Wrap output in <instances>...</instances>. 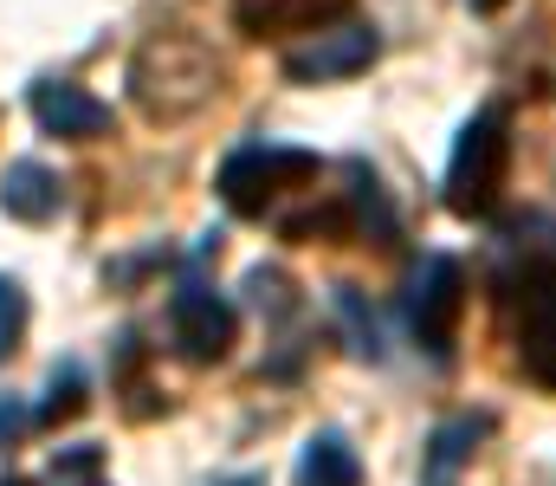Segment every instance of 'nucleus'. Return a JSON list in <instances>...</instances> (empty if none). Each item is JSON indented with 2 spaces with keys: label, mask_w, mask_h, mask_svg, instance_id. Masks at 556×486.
Here are the masks:
<instances>
[{
  "label": "nucleus",
  "mask_w": 556,
  "mask_h": 486,
  "mask_svg": "<svg viewBox=\"0 0 556 486\" xmlns=\"http://www.w3.org/2000/svg\"><path fill=\"white\" fill-rule=\"evenodd\" d=\"M214 91H220V65L188 33H155L137 52V65H130V98H137L142 117H155V124L194 117Z\"/></svg>",
  "instance_id": "obj_1"
},
{
  "label": "nucleus",
  "mask_w": 556,
  "mask_h": 486,
  "mask_svg": "<svg viewBox=\"0 0 556 486\" xmlns=\"http://www.w3.org/2000/svg\"><path fill=\"white\" fill-rule=\"evenodd\" d=\"M505 175H511V124L505 111H479L446 162V208L459 221H485L505 201Z\"/></svg>",
  "instance_id": "obj_2"
},
{
  "label": "nucleus",
  "mask_w": 556,
  "mask_h": 486,
  "mask_svg": "<svg viewBox=\"0 0 556 486\" xmlns=\"http://www.w3.org/2000/svg\"><path fill=\"white\" fill-rule=\"evenodd\" d=\"M317 169H324V162L311 157V150H285V144L240 150V157H227V169H220V201H227L233 214L260 221V214H266L273 201H285L291 188H311Z\"/></svg>",
  "instance_id": "obj_3"
},
{
  "label": "nucleus",
  "mask_w": 556,
  "mask_h": 486,
  "mask_svg": "<svg viewBox=\"0 0 556 486\" xmlns=\"http://www.w3.org/2000/svg\"><path fill=\"white\" fill-rule=\"evenodd\" d=\"M511 306H518V363H525V376L556 389V266L551 260L518 273Z\"/></svg>",
  "instance_id": "obj_4"
},
{
  "label": "nucleus",
  "mask_w": 556,
  "mask_h": 486,
  "mask_svg": "<svg viewBox=\"0 0 556 486\" xmlns=\"http://www.w3.org/2000/svg\"><path fill=\"white\" fill-rule=\"evenodd\" d=\"M408 319H415V337L427 344V357H446V350H453L459 319H466V273H459V260L433 253V260L420 266Z\"/></svg>",
  "instance_id": "obj_5"
},
{
  "label": "nucleus",
  "mask_w": 556,
  "mask_h": 486,
  "mask_svg": "<svg viewBox=\"0 0 556 486\" xmlns=\"http://www.w3.org/2000/svg\"><path fill=\"white\" fill-rule=\"evenodd\" d=\"M376 52H382L376 26H337V33H324V26H317L304 46H291V52H285V78H298V85L356 78V72H369V65H376Z\"/></svg>",
  "instance_id": "obj_6"
},
{
  "label": "nucleus",
  "mask_w": 556,
  "mask_h": 486,
  "mask_svg": "<svg viewBox=\"0 0 556 486\" xmlns=\"http://www.w3.org/2000/svg\"><path fill=\"white\" fill-rule=\"evenodd\" d=\"M168 324H175V344H181V357L188 363H220L227 350H233V306L220 299V292H207V286H181L175 299H168Z\"/></svg>",
  "instance_id": "obj_7"
},
{
  "label": "nucleus",
  "mask_w": 556,
  "mask_h": 486,
  "mask_svg": "<svg viewBox=\"0 0 556 486\" xmlns=\"http://www.w3.org/2000/svg\"><path fill=\"white\" fill-rule=\"evenodd\" d=\"M33 117H39V130L65 137V144H98L111 130V104L91 98L85 85H65V78L33 85Z\"/></svg>",
  "instance_id": "obj_8"
},
{
  "label": "nucleus",
  "mask_w": 556,
  "mask_h": 486,
  "mask_svg": "<svg viewBox=\"0 0 556 486\" xmlns=\"http://www.w3.org/2000/svg\"><path fill=\"white\" fill-rule=\"evenodd\" d=\"M350 7L356 0H233V20L247 39H278V33H317Z\"/></svg>",
  "instance_id": "obj_9"
},
{
  "label": "nucleus",
  "mask_w": 556,
  "mask_h": 486,
  "mask_svg": "<svg viewBox=\"0 0 556 486\" xmlns=\"http://www.w3.org/2000/svg\"><path fill=\"white\" fill-rule=\"evenodd\" d=\"M0 208L13 214V221H52L59 214V175L46 169V162H13L7 175H0Z\"/></svg>",
  "instance_id": "obj_10"
},
{
  "label": "nucleus",
  "mask_w": 556,
  "mask_h": 486,
  "mask_svg": "<svg viewBox=\"0 0 556 486\" xmlns=\"http://www.w3.org/2000/svg\"><path fill=\"white\" fill-rule=\"evenodd\" d=\"M298 486H363V461L343 435H311L304 461H298Z\"/></svg>",
  "instance_id": "obj_11"
},
{
  "label": "nucleus",
  "mask_w": 556,
  "mask_h": 486,
  "mask_svg": "<svg viewBox=\"0 0 556 486\" xmlns=\"http://www.w3.org/2000/svg\"><path fill=\"white\" fill-rule=\"evenodd\" d=\"M85 402H91V383H85V370L78 363H65V370H52V389H46V402H39V428H59V422H78L85 415Z\"/></svg>",
  "instance_id": "obj_12"
},
{
  "label": "nucleus",
  "mask_w": 556,
  "mask_h": 486,
  "mask_svg": "<svg viewBox=\"0 0 556 486\" xmlns=\"http://www.w3.org/2000/svg\"><path fill=\"white\" fill-rule=\"evenodd\" d=\"M485 435V422H446L440 435H433V454H427V486L433 481H446L466 454H472V441Z\"/></svg>",
  "instance_id": "obj_13"
},
{
  "label": "nucleus",
  "mask_w": 556,
  "mask_h": 486,
  "mask_svg": "<svg viewBox=\"0 0 556 486\" xmlns=\"http://www.w3.org/2000/svg\"><path fill=\"white\" fill-rule=\"evenodd\" d=\"M20 331H26V292L13 279H0V357L20 350Z\"/></svg>",
  "instance_id": "obj_14"
},
{
  "label": "nucleus",
  "mask_w": 556,
  "mask_h": 486,
  "mask_svg": "<svg viewBox=\"0 0 556 486\" xmlns=\"http://www.w3.org/2000/svg\"><path fill=\"white\" fill-rule=\"evenodd\" d=\"M20 428H26V409H20V402L7 396V402H0V441H13Z\"/></svg>",
  "instance_id": "obj_15"
},
{
  "label": "nucleus",
  "mask_w": 556,
  "mask_h": 486,
  "mask_svg": "<svg viewBox=\"0 0 556 486\" xmlns=\"http://www.w3.org/2000/svg\"><path fill=\"white\" fill-rule=\"evenodd\" d=\"M472 7H479V13H498V7H505V0H472Z\"/></svg>",
  "instance_id": "obj_16"
},
{
  "label": "nucleus",
  "mask_w": 556,
  "mask_h": 486,
  "mask_svg": "<svg viewBox=\"0 0 556 486\" xmlns=\"http://www.w3.org/2000/svg\"><path fill=\"white\" fill-rule=\"evenodd\" d=\"M227 486H266V481L260 474H240V481H227Z\"/></svg>",
  "instance_id": "obj_17"
},
{
  "label": "nucleus",
  "mask_w": 556,
  "mask_h": 486,
  "mask_svg": "<svg viewBox=\"0 0 556 486\" xmlns=\"http://www.w3.org/2000/svg\"><path fill=\"white\" fill-rule=\"evenodd\" d=\"M0 486H33V481H20V474H0Z\"/></svg>",
  "instance_id": "obj_18"
},
{
  "label": "nucleus",
  "mask_w": 556,
  "mask_h": 486,
  "mask_svg": "<svg viewBox=\"0 0 556 486\" xmlns=\"http://www.w3.org/2000/svg\"><path fill=\"white\" fill-rule=\"evenodd\" d=\"M85 486H104V481H98V474H91V481H85Z\"/></svg>",
  "instance_id": "obj_19"
},
{
  "label": "nucleus",
  "mask_w": 556,
  "mask_h": 486,
  "mask_svg": "<svg viewBox=\"0 0 556 486\" xmlns=\"http://www.w3.org/2000/svg\"><path fill=\"white\" fill-rule=\"evenodd\" d=\"M433 486H440V481H433Z\"/></svg>",
  "instance_id": "obj_20"
}]
</instances>
